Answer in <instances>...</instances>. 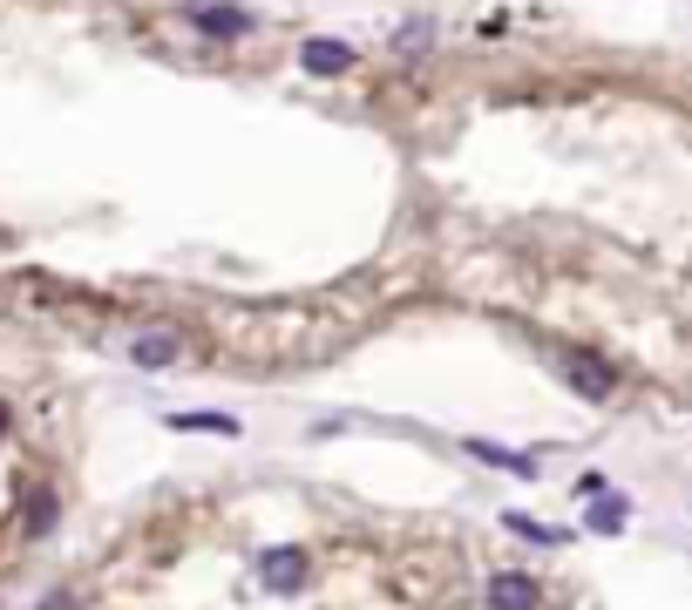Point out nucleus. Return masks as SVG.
I'll return each instance as SVG.
<instances>
[{
	"instance_id": "10",
	"label": "nucleus",
	"mask_w": 692,
	"mask_h": 610,
	"mask_svg": "<svg viewBox=\"0 0 692 610\" xmlns=\"http://www.w3.org/2000/svg\"><path fill=\"white\" fill-rule=\"evenodd\" d=\"M41 529H55V488H34L28 496V536H41Z\"/></svg>"
},
{
	"instance_id": "9",
	"label": "nucleus",
	"mask_w": 692,
	"mask_h": 610,
	"mask_svg": "<svg viewBox=\"0 0 692 610\" xmlns=\"http://www.w3.org/2000/svg\"><path fill=\"white\" fill-rule=\"evenodd\" d=\"M171 428H177V434H224V441L238 434V421H231V414H177Z\"/></svg>"
},
{
	"instance_id": "8",
	"label": "nucleus",
	"mask_w": 692,
	"mask_h": 610,
	"mask_svg": "<svg viewBox=\"0 0 692 610\" xmlns=\"http://www.w3.org/2000/svg\"><path fill=\"white\" fill-rule=\"evenodd\" d=\"M130 359H136V366H171V359H177V333H143V340L130 346Z\"/></svg>"
},
{
	"instance_id": "11",
	"label": "nucleus",
	"mask_w": 692,
	"mask_h": 610,
	"mask_svg": "<svg viewBox=\"0 0 692 610\" xmlns=\"http://www.w3.org/2000/svg\"><path fill=\"white\" fill-rule=\"evenodd\" d=\"M509 529H516V536H529V543H563V529H543V522H529V515H509Z\"/></svg>"
},
{
	"instance_id": "1",
	"label": "nucleus",
	"mask_w": 692,
	"mask_h": 610,
	"mask_svg": "<svg viewBox=\"0 0 692 610\" xmlns=\"http://www.w3.org/2000/svg\"><path fill=\"white\" fill-rule=\"evenodd\" d=\"M557 366H563V380L578 387L584 400H611V387H618V374H611V366H604L597 353H563Z\"/></svg>"
},
{
	"instance_id": "3",
	"label": "nucleus",
	"mask_w": 692,
	"mask_h": 610,
	"mask_svg": "<svg viewBox=\"0 0 692 610\" xmlns=\"http://www.w3.org/2000/svg\"><path fill=\"white\" fill-rule=\"evenodd\" d=\"M488 610H543L537 577H523V569H496V577H488Z\"/></svg>"
},
{
	"instance_id": "7",
	"label": "nucleus",
	"mask_w": 692,
	"mask_h": 610,
	"mask_svg": "<svg viewBox=\"0 0 692 610\" xmlns=\"http://www.w3.org/2000/svg\"><path fill=\"white\" fill-rule=\"evenodd\" d=\"M469 455L475 462H488V468H509V475H537V455H516V447H503V441H469Z\"/></svg>"
},
{
	"instance_id": "6",
	"label": "nucleus",
	"mask_w": 692,
	"mask_h": 610,
	"mask_svg": "<svg viewBox=\"0 0 692 610\" xmlns=\"http://www.w3.org/2000/svg\"><path fill=\"white\" fill-rule=\"evenodd\" d=\"M625 522H631V502H625V496H597V502L584 509V529H591V536H618Z\"/></svg>"
},
{
	"instance_id": "12",
	"label": "nucleus",
	"mask_w": 692,
	"mask_h": 610,
	"mask_svg": "<svg viewBox=\"0 0 692 610\" xmlns=\"http://www.w3.org/2000/svg\"><path fill=\"white\" fill-rule=\"evenodd\" d=\"M41 610H75V597H68V590H55V597H48V603H41Z\"/></svg>"
},
{
	"instance_id": "2",
	"label": "nucleus",
	"mask_w": 692,
	"mask_h": 610,
	"mask_svg": "<svg viewBox=\"0 0 692 610\" xmlns=\"http://www.w3.org/2000/svg\"><path fill=\"white\" fill-rule=\"evenodd\" d=\"M259 584H265L272 597H293V590L306 584V550H265V556H259Z\"/></svg>"
},
{
	"instance_id": "5",
	"label": "nucleus",
	"mask_w": 692,
	"mask_h": 610,
	"mask_svg": "<svg viewBox=\"0 0 692 610\" xmlns=\"http://www.w3.org/2000/svg\"><path fill=\"white\" fill-rule=\"evenodd\" d=\"M299 62H306L312 75H347V68H353V48H347V41H306Z\"/></svg>"
},
{
	"instance_id": "4",
	"label": "nucleus",
	"mask_w": 692,
	"mask_h": 610,
	"mask_svg": "<svg viewBox=\"0 0 692 610\" xmlns=\"http://www.w3.org/2000/svg\"><path fill=\"white\" fill-rule=\"evenodd\" d=\"M190 21H197L204 34H252V27H259L244 8H231V0H204V8H190Z\"/></svg>"
}]
</instances>
